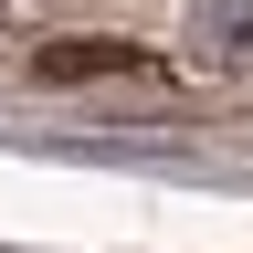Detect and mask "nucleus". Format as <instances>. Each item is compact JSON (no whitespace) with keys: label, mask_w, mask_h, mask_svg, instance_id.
Returning a JSON list of instances; mask_svg holds the SVG:
<instances>
[{"label":"nucleus","mask_w":253,"mask_h":253,"mask_svg":"<svg viewBox=\"0 0 253 253\" xmlns=\"http://www.w3.org/2000/svg\"><path fill=\"white\" fill-rule=\"evenodd\" d=\"M21 11H42V0H0V21H21Z\"/></svg>","instance_id":"nucleus-3"},{"label":"nucleus","mask_w":253,"mask_h":253,"mask_svg":"<svg viewBox=\"0 0 253 253\" xmlns=\"http://www.w3.org/2000/svg\"><path fill=\"white\" fill-rule=\"evenodd\" d=\"M190 53L221 74H253V0H190Z\"/></svg>","instance_id":"nucleus-2"},{"label":"nucleus","mask_w":253,"mask_h":253,"mask_svg":"<svg viewBox=\"0 0 253 253\" xmlns=\"http://www.w3.org/2000/svg\"><path fill=\"white\" fill-rule=\"evenodd\" d=\"M137 42H116V32H74V42H42L32 53V74L42 84H95V74H137Z\"/></svg>","instance_id":"nucleus-1"}]
</instances>
